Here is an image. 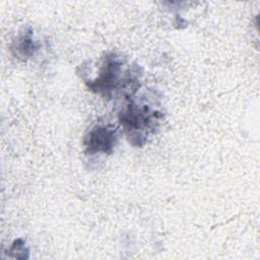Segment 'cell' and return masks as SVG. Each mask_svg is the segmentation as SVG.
<instances>
[{
  "label": "cell",
  "instance_id": "cell-2",
  "mask_svg": "<svg viewBox=\"0 0 260 260\" xmlns=\"http://www.w3.org/2000/svg\"><path fill=\"white\" fill-rule=\"evenodd\" d=\"M122 62L119 57L114 53L107 54L102 62L98 77L87 84L88 88L105 96H111V93L118 88L121 81L126 83L133 79V77L122 78Z\"/></svg>",
  "mask_w": 260,
  "mask_h": 260
},
{
  "label": "cell",
  "instance_id": "cell-4",
  "mask_svg": "<svg viewBox=\"0 0 260 260\" xmlns=\"http://www.w3.org/2000/svg\"><path fill=\"white\" fill-rule=\"evenodd\" d=\"M37 50V46L32 40L31 29H24L19 32L16 40L13 42L12 51L14 55L22 60L31 57Z\"/></svg>",
  "mask_w": 260,
  "mask_h": 260
},
{
  "label": "cell",
  "instance_id": "cell-3",
  "mask_svg": "<svg viewBox=\"0 0 260 260\" xmlns=\"http://www.w3.org/2000/svg\"><path fill=\"white\" fill-rule=\"evenodd\" d=\"M117 131L109 126L96 125L84 137L85 150L90 153L104 152L110 154L117 142Z\"/></svg>",
  "mask_w": 260,
  "mask_h": 260
},
{
  "label": "cell",
  "instance_id": "cell-1",
  "mask_svg": "<svg viewBox=\"0 0 260 260\" xmlns=\"http://www.w3.org/2000/svg\"><path fill=\"white\" fill-rule=\"evenodd\" d=\"M159 115L146 105L130 103L119 115L129 141L133 145L142 146L148 135L153 133L159 123Z\"/></svg>",
  "mask_w": 260,
  "mask_h": 260
}]
</instances>
